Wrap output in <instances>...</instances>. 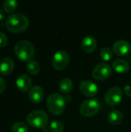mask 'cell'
Wrapping results in <instances>:
<instances>
[{
    "label": "cell",
    "mask_w": 131,
    "mask_h": 132,
    "mask_svg": "<svg viewBox=\"0 0 131 132\" xmlns=\"http://www.w3.org/2000/svg\"><path fill=\"white\" fill-rule=\"evenodd\" d=\"M112 74V68L107 63H98L92 71L93 77L97 80H103Z\"/></svg>",
    "instance_id": "7"
},
{
    "label": "cell",
    "mask_w": 131,
    "mask_h": 132,
    "mask_svg": "<svg viewBox=\"0 0 131 132\" xmlns=\"http://www.w3.org/2000/svg\"><path fill=\"white\" fill-rule=\"evenodd\" d=\"M12 132H28L29 128L27 125L23 122H16L13 124L12 127Z\"/></svg>",
    "instance_id": "22"
},
{
    "label": "cell",
    "mask_w": 131,
    "mask_h": 132,
    "mask_svg": "<svg viewBox=\"0 0 131 132\" xmlns=\"http://www.w3.org/2000/svg\"><path fill=\"white\" fill-rule=\"evenodd\" d=\"M5 89V80L0 77V94H2Z\"/></svg>",
    "instance_id": "24"
},
{
    "label": "cell",
    "mask_w": 131,
    "mask_h": 132,
    "mask_svg": "<svg viewBox=\"0 0 131 132\" xmlns=\"http://www.w3.org/2000/svg\"><path fill=\"white\" fill-rule=\"evenodd\" d=\"M123 97V91L120 87L114 86L110 87L105 94V101L111 106L117 105L119 104Z\"/></svg>",
    "instance_id": "8"
},
{
    "label": "cell",
    "mask_w": 131,
    "mask_h": 132,
    "mask_svg": "<svg viewBox=\"0 0 131 132\" xmlns=\"http://www.w3.org/2000/svg\"><path fill=\"white\" fill-rule=\"evenodd\" d=\"M49 130L52 132H63L64 131V125L59 121H53L49 125Z\"/></svg>",
    "instance_id": "21"
},
{
    "label": "cell",
    "mask_w": 131,
    "mask_h": 132,
    "mask_svg": "<svg viewBox=\"0 0 131 132\" xmlns=\"http://www.w3.org/2000/svg\"><path fill=\"white\" fill-rule=\"evenodd\" d=\"M15 67V63L13 60L10 57H5L0 62V74L7 76L9 75Z\"/></svg>",
    "instance_id": "13"
},
{
    "label": "cell",
    "mask_w": 131,
    "mask_h": 132,
    "mask_svg": "<svg viewBox=\"0 0 131 132\" xmlns=\"http://www.w3.org/2000/svg\"><path fill=\"white\" fill-rule=\"evenodd\" d=\"M69 63V55L64 50H59L56 52L52 58V65L56 70L65 69Z\"/></svg>",
    "instance_id": "6"
},
{
    "label": "cell",
    "mask_w": 131,
    "mask_h": 132,
    "mask_svg": "<svg viewBox=\"0 0 131 132\" xmlns=\"http://www.w3.org/2000/svg\"><path fill=\"white\" fill-rule=\"evenodd\" d=\"M113 68L118 73H126L130 70V64L123 59H116L113 63Z\"/></svg>",
    "instance_id": "16"
},
{
    "label": "cell",
    "mask_w": 131,
    "mask_h": 132,
    "mask_svg": "<svg viewBox=\"0 0 131 132\" xmlns=\"http://www.w3.org/2000/svg\"><path fill=\"white\" fill-rule=\"evenodd\" d=\"M107 119L111 125H120L124 120V114L119 110H113L109 113Z\"/></svg>",
    "instance_id": "15"
},
{
    "label": "cell",
    "mask_w": 131,
    "mask_h": 132,
    "mask_svg": "<svg viewBox=\"0 0 131 132\" xmlns=\"http://www.w3.org/2000/svg\"><path fill=\"white\" fill-rule=\"evenodd\" d=\"M27 71L32 75H36L40 71V65L36 60H31L27 63L26 65Z\"/></svg>",
    "instance_id": "19"
},
{
    "label": "cell",
    "mask_w": 131,
    "mask_h": 132,
    "mask_svg": "<svg viewBox=\"0 0 131 132\" xmlns=\"http://www.w3.org/2000/svg\"><path fill=\"white\" fill-rule=\"evenodd\" d=\"M8 43V37L7 36L2 32H0V47H4L7 45Z\"/></svg>",
    "instance_id": "23"
},
{
    "label": "cell",
    "mask_w": 131,
    "mask_h": 132,
    "mask_svg": "<svg viewBox=\"0 0 131 132\" xmlns=\"http://www.w3.org/2000/svg\"><path fill=\"white\" fill-rule=\"evenodd\" d=\"M32 82L31 77L25 73H22L19 75L15 81V84L18 89L22 92L28 91L32 86Z\"/></svg>",
    "instance_id": "11"
},
{
    "label": "cell",
    "mask_w": 131,
    "mask_h": 132,
    "mask_svg": "<svg viewBox=\"0 0 131 132\" xmlns=\"http://www.w3.org/2000/svg\"><path fill=\"white\" fill-rule=\"evenodd\" d=\"M28 17L22 13H12L5 20L6 29L12 33H20L24 32L29 26Z\"/></svg>",
    "instance_id": "1"
},
{
    "label": "cell",
    "mask_w": 131,
    "mask_h": 132,
    "mask_svg": "<svg viewBox=\"0 0 131 132\" xmlns=\"http://www.w3.org/2000/svg\"><path fill=\"white\" fill-rule=\"evenodd\" d=\"M46 104L50 112L55 115L61 114L65 108L66 101L63 95L57 93H53L49 95Z\"/></svg>",
    "instance_id": "3"
},
{
    "label": "cell",
    "mask_w": 131,
    "mask_h": 132,
    "mask_svg": "<svg viewBox=\"0 0 131 132\" xmlns=\"http://www.w3.org/2000/svg\"><path fill=\"white\" fill-rule=\"evenodd\" d=\"M44 90L39 85L32 87L29 93V98L32 103H39L44 97Z\"/></svg>",
    "instance_id": "12"
},
{
    "label": "cell",
    "mask_w": 131,
    "mask_h": 132,
    "mask_svg": "<svg viewBox=\"0 0 131 132\" xmlns=\"http://www.w3.org/2000/svg\"><path fill=\"white\" fill-rule=\"evenodd\" d=\"M81 47L86 53H92L97 47V40L93 36H86L81 42Z\"/></svg>",
    "instance_id": "14"
},
{
    "label": "cell",
    "mask_w": 131,
    "mask_h": 132,
    "mask_svg": "<svg viewBox=\"0 0 131 132\" xmlns=\"http://www.w3.org/2000/svg\"><path fill=\"white\" fill-rule=\"evenodd\" d=\"M15 54L22 61H29L35 53V47L33 44L28 40L19 41L14 47Z\"/></svg>",
    "instance_id": "2"
},
{
    "label": "cell",
    "mask_w": 131,
    "mask_h": 132,
    "mask_svg": "<svg viewBox=\"0 0 131 132\" xmlns=\"http://www.w3.org/2000/svg\"><path fill=\"white\" fill-rule=\"evenodd\" d=\"M18 6V2L15 0H5L2 3V9L6 13H12L15 12Z\"/></svg>",
    "instance_id": "18"
},
{
    "label": "cell",
    "mask_w": 131,
    "mask_h": 132,
    "mask_svg": "<svg viewBox=\"0 0 131 132\" xmlns=\"http://www.w3.org/2000/svg\"><path fill=\"white\" fill-rule=\"evenodd\" d=\"M28 124L34 128H44L49 122V117L47 114L41 110H35L29 113L26 118Z\"/></svg>",
    "instance_id": "4"
},
{
    "label": "cell",
    "mask_w": 131,
    "mask_h": 132,
    "mask_svg": "<svg viewBox=\"0 0 131 132\" xmlns=\"http://www.w3.org/2000/svg\"><path fill=\"white\" fill-rule=\"evenodd\" d=\"M73 87V82L70 78L65 77L63 78L59 84V90L63 94H68Z\"/></svg>",
    "instance_id": "17"
},
{
    "label": "cell",
    "mask_w": 131,
    "mask_h": 132,
    "mask_svg": "<svg viewBox=\"0 0 131 132\" xmlns=\"http://www.w3.org/2000/svg\"><path fill=\"white\" fill-rule=\"evenodd\" d=\"M80 90L85 96L93 97L98 93L99 88L97 84L93 81L90 80H83L80 84Z\"/></svg>",
    "instance_id": "9"
},
{
    "label": "cell",
    "mask_w": 131,
    "mask_h": 132,
    "mask_svg": "<svg viewBox=\"0 0 131 132\" xmlns=\"http://www.w3.org/2000/svg\"><path fill=\"white\" fill-rule=\"evenodd\" d=\"M4 18H5V13H4V12L0 9V21H2Z\"/></svg>",
    "instance_id": "26"
},
{
    "label": "cell",
    "mask_w": 131,
    "mask_h": 132,
    "mask_svg": "<svg viewBox=\"0 0 131 132\" xmlns=\"http://www.w3.org/2000/svg\"><path fill=\"white\" fill-rule=\"evenodd\" d=\"M100 57L105 60V61H108V60H110L113 57V52H112V50L110 48V47H103L100 50Z\"/></svg>",
    "instance_id": "20"
},
{
    "label": "cell",
    "mask_w": 131,
    "mask_h": 132,
    "mask_svg": "<svg viewBox=\"0 0 131 132\" xmlns=\"http://www.w3.org/2000/svg\"><path fill=\"white\" fill-rule=\"evenodd\" d=\"M124 93L127 95L131 97V86L130 85H125L124 86Z\"/></svg>",
    "instance_id": "25"
},
{
    "label": "cell",
    "mask_w": 131,
    "mask_h": 132,
    "mask_svg": "<svg viewBox=\"0 0 131 132\" xmlns=\"http://www.w3.org/2000/svg\"><path fill=\"white\" fill-rule=\"evenodd\" d=\"M113 50L117 56H124L130 53L131 46L128 41L124 39H119L114 43Z\"/></svg>",
    "instance_id": "10"
},
{
    "label": "cell",
    "mask_w": 131,
    "mask_h": 132,
    "mask_svg": "<svg viewBox=\"0 0 131 132\" xmlns=\"http://www.w3.org/2000/svg\"><path fill=\"white\" fill-rule=\"evenodd\" d=\"M100 108V103L97 98H90L84 101L80 107V111L85 117H91L96 114Z\"/></svg>",
    "instance_id": "5"
}]
</instances>
